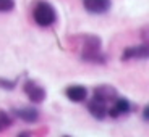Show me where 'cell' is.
Listing matches in <instances>:
<instances>
[{
    "label": "cell",
    "instance_id": "cell-9",
    "mask_svg": "<svg viewBox=\"0 0 149 137\" xmlns=\"http://www.w3.org/2000/svg\"><path fill=\"white\" fill-rule=\"evenodd\" d=\"M117 95H118V92H117V89L113 87V85L101 84V85H97V87H94V95L93 97H96V98H99V100L107 102V103H112Z\"/></svg>",
    "mask_w": 149,
    "mask_h": 137
},
{
    "label": "cell",
    "instance_id": "cell-12",
    "mask_svg": "<svg viewBox=\"0 0 149 137\" xmlns=\"http://www.w3.org/2000/svg\"><path fill=\"white\" fill-rule=\"evenodd\" d=\"M15 8V0H0V13H8Z\"/></svg>",
    "mask_w": 149,
    "mask_h": 137
},
{
    "label": "cell",
    "instance_id": "cell-5",
    "mask_svg": "<svg viewBox=\"0 0 149 137\" xmlns=\"http://www.w3.org/2000/svg\"><path fill=\"white\" fill-rule=\"evenodd\" d=\"M146 58H149V45L146 42L125 48L122 53L123 61H128V60H146Z\"/></svg>",
    "mask_w": 149,
    "mask_h": 137
},
{
    "label": "cell",
    "instance_id": "cell-11",
    "mask_svg": "<svg viewBox=\"0 0 149 137\" xmlns=\"http://www.w3.org/2000/svg\"><path fill=\"white\" fill-rule=\"evenodd\" d=\"M18 81L16 79H7V78H0V89L3 90H15Z\"/></svg>",
    "mask_w": 149,
    "mask_h": 137
},
{
    "label": "cell",
    "instance_id": "cell-1",
    "mask_svg": "<svg viewBox=\"0 0 149 137\" xmlns=\"http://www.w3.org/2000/svg\"><path fill=\"white\" fill-rule=\"evenodd\" d=\"M101 37L94 34H84L81 36V60L94 65H105L107 58L102 53Z\"/></svg>",
    "mask_w": 149,
    "mask_h": 137
},
{
    "label": "cell",
    "instance_id": "cell-7",
    "mask_svg": "<svg viewBox=\"0 0 149 137\" xmlns=\"http://www.w3.org/2000/svg\"><path fill=\"white\" fill-rule=\"evenodd\" d=\"M83 7L93 15H104L110 10L112 2L110 0H83Z\"/></svg>",
    "mask_w": 149,
    "mask_h": 137
},
{
    "label": "cell",
    "instance_id": "cell-10",
    "mask_svg": "<svg viewBox=\"0 0 149 137\" xmlns=\"http://www.w3.org/2000/svg\"><path fill=\"white\" fill-rule=\"evenodd\" d=\"M65 95H67L68 100L81 103V102H84L88 98V89H86L84 85L73 84V85H68L67 89H65Z\"/></svg>",
    "mask_w": 149,
    "mask_h": 137
},
{
    "label": "cell",
    "instance_id": "cell-14",
    "mask_svg": "<svg viewBox=\"0 0 149 137\" xmlns=\"http://www.w3.org/2000/svg\"><path fill=\"white\" fill-rule=\"evenodd\" d=\"M143 119H144V121H149V107L148 105L143 108Z\"/></svg>",
    "mask_w": 149,
    "mask_h": 137
},
{
    "label": "cell",
    "instance_id": "cell-13",
    "mask_svg": "<svg viewBox=\"0 0 149 137\" xmlns=\"http://www.w3.org/2000/svg\"><path fill=\"white\" fill-rule=\"evenodd\" d=\"M0 123H2V126H3V127H8V126L13 124V119H11V116L8 115L7 111L0 110Z\"/></svg>",
    "mask_w": 149,
    "mask_h": 137
},
{
    "label": "cell",
    "instance_id": "cell-6",
    "mask_svg": "<svg viewBox=\"0 0 149 137\" xmlns=\"http://www.w3.org/2000/svg\"><path fill=\"white\" fill-rule=\"evenodd\" d=\"M88 111H89L91 115H93V118L99 119V121H102V119L107 118V108H109V103L104 100H99V98H96V97H93L89 102H88Z\"/></svg>",
    "mask_w": 149,
    "mask_h": 137
},
{
    "label": "cell",
    "instance_id": "cell-4",
    "mask_svg": "<svg viewBox=\"0 0 149 137\" xmlns=\"http://www.w3.org/2000/svg\"><path fill=\"white\" fill-rule=\"evenodd\" d=\"M133 105H131V102L128 100V98H125V97H118L117 95L115 98H113V102H112V105L107 108V116H110V118H120V116L123 115H128L130 111H133Z\"/></svg>",
    "mask_w": 149,
    "mask_h": 137
},
{
    "label": "cell",
    "instance_id": "cell-15",
    "mask_svg": "<svg viewBox=\"0 0 149 137\" xmlns=\"http://www.w3.org/2000/svg\"><path fill=\"white\" fill-rule=\"evenodd\" d=\"M2 129H3V126H2V123H0V131H2Z\"/></svg>",
    "mask_w": 149,
    "mask_h": 137
},
{
    "label": "cell",
    "instance_id": "cell-3",
    "mask_svg": "<svg viewBox=\"0 0 149 137\" xmlns=\"http://www.w3.org/2000/svg\"><path fill=\"white\" fill-rule=\"evenodd\" d=\"M23 90L26 94V97L29 98L31 103L34 105H41L42 102L45 100V97H47V92L42 85H39L36 81L33 79H28L24 84H23Z\"/></svg>",
    "mask_w": 149,
    "mask_h": 137
},
{
    "label": "cell",
    "instance_id": "cell-2",
    "mask_svg": "<svg viewBox=\"0 0 149 137\" xmlns=\"http://www.w3.org/2000/svg\"><path fill=\"white\" fill-rule=\"evenodd\" d=\"M33 18L36 21L37 26L41 28H49L52 26L54 23L57 21V11L52 5L45 2V0H39L36 5H34L33 10Z\"/></svg>",
    "mask_w": 149,
    "mask_h": 137
},
{
    "label": "cell",
    "instance_id": "cell-8",
    "mask_svg": "<svg viewBox=\"0 0 149 137\" xmlns=\"http://www.w3.org/2000/svg\"><path fill=\"white\" fill-rule=\"evenodd\" d=\"M11 113H13L16 118H19L21 121H24V123H37V121H39V116H41L39 110H37V108H34V107L13 108V110H11Z\"/></svg>",
    "mask_w": 149,
    "mask_h": 137
}]
</instances>
